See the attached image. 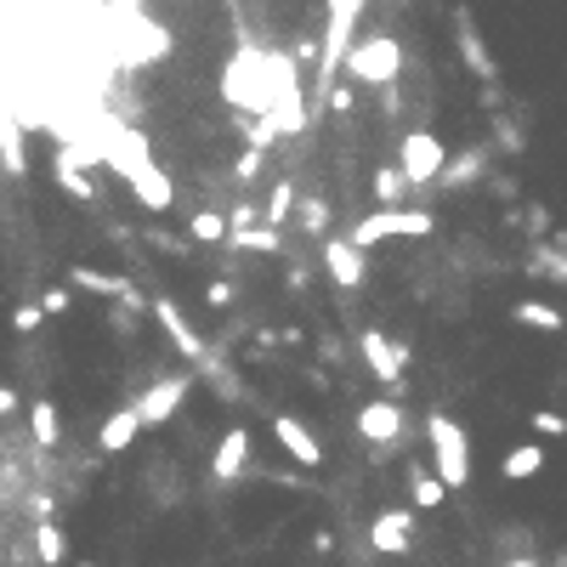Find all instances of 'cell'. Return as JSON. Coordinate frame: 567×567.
Instances as JSON below:
<instances>
[{"mask_svg":"<svg viewBox=\"0 0 567 567\" xmlns=\"http://www.w3.org/2000/svg\"><path fill=\"white\" fill-rule=\"evenodd\" d=\"M545 567H567V551H562V556H556V562H545Z\"/></svg>","mask_w":567,"mask_h":567,"instance_id":"cell-47","label":"cell"},{"mask_svg":"<svg viewBox=\"0 0 567 567\" xmlns=\"http://www.w3.org/2000/svg\"><path fill=\"white\" fill-rule=\"evenodd\" d=\"M420 233H431V211H415V205H404V211H370L363 216L347 239L370 256L381 239H420Z\"/></svg>","mask_w":567,"mask_h":567,"instance_id":"cell-4","label":"cell"},{"mask_svg":"<svg viewBox=\"0 0 567 567\" xmlns=\"http://www.w3.org/2000/svg\"><path fill=\"white\" fill-rule=\"evenodd\" d=\"M35 556H41L46 567H57L63 556H69V540H63L57 522H35Z\"/></svg>","mask_w":567,"mask_h":567,"instance_id":"cell-27","label":"cell"},{"mask_svg":"<svg viewBox=\"0 0 567 567\" xmlns=\"http://www.w3.org/2000/svg\"><path fill=\"white\" fill-rule=\"evenodd\" d=\"M233 250H261V256H279L284 250V233H273V227H250L245 239H227Z\"/></svg>","mask_w":567,"mask_h":567,"instance_id":"cell-30","label":"cell"},{"mask_svg":"<svg viewBox=\"0 0 567 567\" xmlns=\"http://www.w3.org/2000/svg\"><path fill=\"white\" fill-rule=\"evenodd\" d=\"M41 318H46V313H41L35 302H23V307L12 313V329H18V336H35V329H41Z\"/></svg>","mask_w":567,"mask_h":567,"instance_id":"cell-38","label":"cell"},{"mask_svg":"<svg viewBox=\"0 0 567 567\" xmlns=\"http://www.w3.org/2000/svg\"><path fill=\"white\" fill-rule=\"evenodd\" d=\"M494 120V148L506 154V159H522V148H528V131L511 120V114H488Z\"/></svg>","mask_w":567,"mask_h":567,"instance_id":"cell-24","label":"cell"},{"mask_svg":"<svg viewBox=\"0 0 567 567\" xmlns=\"http://www.w3.org/2000/svg\"><path fill=\"white\" fill-rule=\"evenodd\" d=\"M370 545L381 556H409L415 551V511H381L370 522Z\"/></svg>","mask_w":567,"mask_h":567,"instance_id":"cell-15","label":"cell"},{"mask_svg":"<svg viewBox=\"0 0 567 567\" xmlns=\"http://www.w3.org/2000/svg\"><path fill=\"white\" fill-rule=\"evenodd\" d=\"M324 41H318V86H313V109H324L329 86H341V63L358 41V18H363V0H329L324 7Z\"/></svg>","mask_w":567,"mask_h":567,"instance_id":"cell-1","label":"cell"},{"mask_svg":"<svg viewBox=\"0 0 567 567\" xmlns=\"http://www.w3.org/2000/svg\"><path fill=\"white\" fill-rule=\"evenodd\" d=\"M397 109H404V91L386 86V91H381V114H386V120H397Z\"/></svg>","mask_w":567,"mask_h":567,"instance_id":"cell-42","label":"cell"},{"mask_svg":"<svg viewBox=\"0 0 567 567\" xmlns=\"http://www.w3.org/2000/svg\"><path fill=\"white\" fill-rule=\"evenodd\" d=\"M511 318H517V324H528V329H545V336H562V329H567V318H562L551 302H517V307H511Z\"/></svg>","mask_w":567,"mask_h":567,"instance_id":"cell-21","label":"cell"},{"mask_svg":"<svg viewBox=\"0 0 567 567\" xmlns=\"http://www.w3.org/2000/svg\"><path fill=\"white\" fill-rule=\"evenodd\" d=\"M233 295H239V290H233L227 279H216V284H205V307H211V313H227Z\"/></svg>","mask_w":567,"mask_h":567,"instance_id":"cell-37","label":"cell"},{"mask_svg":"<svg viewBox=\"0 0 567 567\" xmlns=\"http://www.w3.org/2000/svg\"><path fill=\"white\" fill-rule=\"evenodd\" d=\"M358 352H363V363H370V375L386 386V404H404V392H409V381H404L409 347H404V341H386L381 329H363V336H358Z\"/></svg>","mask_w":567,"mask_h":567,"instance_id":"cell-5","label":"cell"},{"mask_svg":"<svg viewBox=\"0 0 567 567\" xmlns=\"http://www.w3.org/2000/svg\"><path fill=\"white\" fill-rule=\"evenodd\" d=\"M188 386H193V375H159L154 386H143V397L131 409H137V420H143V431L148 426H165L177 409H182V397H188Z\"/></svg>","mask_w":567,"mask_h":567,"instance_id":"cell-9","label":"cell"},{"mask_svg":"<svg viewBox=\"0 0 567 567\" xmlns=\"http://www.w3.org/2000/svg\"><path fill=\"white\" fill-rule=\"evenodd\" d=\"M250 227H261V205L250 199V205H233V216H227V239H245Z\"/></svg>","mask_w":567,"mask_h":567,"instance_id":"cell-32","label":"cell"},{"mask_svg":"<svg viewBox=\"0 0 567 567\" xmlns=\"http://www.w3.org/2000/svg\"><path fill=\"white\" fill-rule=\"evenodd\" d=\"M499 567H545V562H533V556H506Z\"/></svg>","mask_w":567,"mask_h":567,"instance_id":"cell-46","label":"cell"},{"mask_svg":"<svg viewBox=\"0 0 567 567\" xmlns=\"http://www.w3.org/2000/svg\"><path fill=\"white\" fill-rule=\"evenodd\" d=\"M488 165H494V148L488 143H477V148H465V154H449V165H443V177L431 182V188H472V182H483L488 177Z\"/></svg>","mask_w":567,"mask_h":567,"instance_id":"cell-16","label":"cell"},{"mask_svg":"<svg viewBox=\"0 0 567 567\" xmlns=\"http://www.w3.org/2000/svg\"><path fill=\"white\" fill-rule=\"evenodd\" d=\"M426 443H431V477L449 488H465L472 483V438H465V426L443 409L426 415Z\"/></svg>","mask_w":567,"mask_h":567,"instance_id":"cell-2","label":"cell"},{"mask_svg":"<svg viewBox=\"0 0 567 567\" xmlns=\"http://www.w3.org/2000/svg\"><path fill=\"white\" fill-rule=\"evenodd\" d=\"M69 279H75L80 290H97V295H109V302H120L125 313H148V302H154V295H143L131 279H120V273H97V267H75Z\"/></svg>","mask_w":567,"mask_h":567,"instance_id":"cell-11","label":"cell"},{"mask_svg":"<svg viewBox=\"0 0 567 567\" xmlns=\"http://www.w3.org/2000/svg\"><path fill=\"white\" fill-rule=\"evenodd\" d=\"M148 313L159 318V329H165V336H171V347L188 358V370H193V375L205 370L216 347H211V341H205V336H199V329L182 318V307H177V302H165V295H154V302H148Z\"/></svg>","mask_w":567,"mask_h":567,"instance_id":"cell-7","label":"cell"},{"mask_svg":"<svg viewBox=\"0 0 567 567\" xmlns=\"http://www.w3.org/2000/svg\"><path fill=\"white\" fill-rule=\"evenodd\" d=\"M273 438L284 443V454H295V465H307V472H313V465H324V443L295 415H273Z\"/></svg>","mask_w":567,"mask_h":567,"instance_id":"cell-17","label":"cell"},{"mask_svg":"<svg viewBox=\"0 0 567 567\" xmlns=\"http://www.w3.org/2000/svg\"><path fill=\"white\" fill-rule=\"evenodd\" d=\"M295 205H302V227L313 233V239H324V233H329V199L307 193V199H295Z\"/></svg>","mask_w":567,"mask_h":567,"instance_id":"cell-31","label":"cell"},{"mask_svg":"<svg viewBox=\"0 0 567 567\" xmlns=\"http://www.w3.org/2000/svg\"><path fill=\"white\" fill-rule=\"evenodd\" d=\"M404 199H409L404 171H397V165H381V171H375V205L381 211H404Z\"/></svg>","mask_w":567,"mask_h":567,"instance_id":"cell-22","label":"cell"},{"mask_svg":"<svg viewBox=\"0 0 567 567\" xmlns=\"http://www.w3.org/2000/svg\"><path fill=\"white\" fill-rule=\"evenodd\" d=\"M290 211H295V182H290V177H279V182H273V193H267V205H261V227L284 233Z\"/></svg>","mask_w":567,"mask_h":567,"instance_id":"cell-20","label":"cell"},{"mask_svg":"<svg viewBox=\"0 0 567 567\" xmlns=\"http://www.w3.org/2000/svg\"><path fill=\"white\" fill-rule=\"evenodd\" d=\"M409 499H415V511H438L449 494H443V483L431 472H409Z\"/></svg>","mask_w":567,"mask_h":567,"instance_id":"cell-28","label":"cell"},{"mask_svg":"<svg viewBox=\"0 0 567 567\" xmlns=\"http://www.w3.org/2000/svg\"><path fill=\"white\" fill-rule=\"evenodd\" d=\"M341 75H347V86H375V91L397 86V80H404V41H397V35H363V41H352Z\"/></svg>","mask_w":567,"mask_h":567,"instance_id":"cell-3","label":"cell"},{"mask_svg":"<svg viewBox=\"0 0 567 567\" xmlns=\"http://www.w3.org/2000/svg\"><path fill=\"white\" fill-rule=\"evenodd\" d=\"M137 431H143V420H137V409H114L109 420H103V431H97V443H103L109 454H125L131 443H137Z\"/></svg>","mask_w":567,"mask_h":567,"instance_id":"cell-18","label":"cell"},{"mask_svg":"<svg viewBox=\"0 0 567 567\" xmlns=\"http://www.w3.org/2000/svg\"><path fill=\"white\" fill-rule=\"evenodd\" d=\"M454 46L465 57V69H472L483 86H499V63L488 52V41L477 35V23H472V7H454Z\"/></svg>","mask_w":567,"mask_h":567,"instance_id":"cell-10","label":"cell"},{"mask_svg":"<svg viewBox=\"0 0 567 567\" xmlns=\"http://www.w3.org/2000/svg\"><path fill=\"white\" fill-rule=\"evenodd\" d=\"M125 182H131V193L143 199V211H154V216H165V211L177 205V188H171V177H165V171H159L154 159H143V165H131V171H125Z\"/></svg>","mask_w":567,"mask_h":567,"instance_id":"cell-13","label":"cell"},{"mask_svg":"<svg viewBox=\"0 0 567 567\" xmlns=\"http://www.w3.org/2000/svg\"><path fill=\"white\" fill-rule=\"evenodd\" d=\"M511 222H528V233L545 245V233H551V211L545 205H528V211H511Z\"/></svg>","mask_w":567,"mask_h":567,"instance_id":"cell-34","label":"cell"},{"mask_svg":"<svg viewBox=\"0 0 567 567\" xmlns=\"http://www.w3.org/2000/svg\"><path fill=\"white\" fill-rule=\"evenodd\" d=\"M397 171H404V182H409V193H426L431 182L443 177V165H449V148L431 137V131H409L404 137V148H397Z\"/></svg>","mask_w":567,"mask_h":567,"instance_id":"cell-6","label":"cell"},{"mask_svg":"<svg viewBox=\"0 0 567 567\" xmlns=\"http://www.w3.org/2000/svg\"><path fill=\"white\" fill-rule=\"evenodd\" d=\"M188 239H193V245H222V239H227V216H222V211H193Z\"/></svg>","mask_w":567,"mask_h":567,"instance_id":"cell-26","label":"cell"},{"mask_svg":"<svg viewBox=\"0 0 567 567\" xmlns=\"http://www.w3.org/2000/svg\"><path fill=\"white\" fill-rule=\"evenodd\" d=\"M528 426L540 431V438H567V415H556V409H540Z\"/></svg>","mask_w":567,"mask_h":567,"instance_id":"cell-36","label":"cell"},{"mask_svg":"<svg viewBox=\"0 0 567 567\" xmlns=\"http://www.w3.org/2000/svg\"><path fill=\"white\" fill-rule=\"evenodd\" d=\"M318 256H324V273L336 279L341 290H358V284H363V273H370V256H363L352 239H341V233H336V239H324V250H318Z\"/></svg>","mask_w":567,"mask_h":567,"instance_id":"cell-12","label":"cell"},{"mask_svg":"<svg viewBox=\"0 0 567 567\" xmlns=\"http://www.w3.org/2000/svg\"><path fill=\"white\" fill-rule=\"evenodd\" d=\"M313 551H318V556H329V551H336V533H329V528H324V533H313Z\"/></svg>","mask_w":567,"mask_h":567,"instance_id":"cell-44","label":"cell"},{"mask_svg":"<svg viewBox=\"0 0 567 567\" xmlns=\"http://www.w3.org/2000/svg\"><path fill=\"white\" fill-rule=\"evenodd\" d=\"M358 431H363V443H370L375 454H392L397 443H404V404H386V397L363 404L358 409Z\"/></svg>","mask_w":567,"mask_h":567,"instance_id":"cell-8","label":"cell"},{"mask_svg":"<svg viewBox=\"0 0 567 567\" xmlns=\"http://www.w3.org/2000/svg\"><path fill=\"white\" fill-rule=\"evenodd\" d=\"M540 472H545V449L540 443H517L506 460H499V477H506V483H528Z\"/></svg>","mask_w":567,"mask_h":567,"instance_id":"cell-19","label":"cell"},{"mask_svg":"<svg viewBox=\"0 0 567 567\" xmlns=\"http://www.w3.org/2000/svg\"><path fill=\"white\" fill-rule=\"evenodd\" d=\"M324 114H352V86H329V97H324Z\"/></svg>","mask_w":567,"mask_h":567,"instance_id":"cell-39","label":"cell"},{"mask_svg":"<svg viewBox=\"0 0 567 567\" xmlns=\"http://www.w3.org/2000/svg\"><path fill=\"white\" fill-rule=\"evenodd\" d=\"M69 302H75V295H69V290L57 284V290H46V295H41L35 307H41V313H63V307H69Z\"/></svg>","mask_w":567,"mask_h":567,"instance_id":"cell-41","label":"cell"},{"mask_svg":"<svg viewBox=\"0 0 567 567\" xmlns=\"http://www.w3.org/2000/svg\"><path fill=\"white\" fill-rule=\"evenodd\" d=\"M12 409H18V392H12V386H0V420H7Z\"/></svg>","mask_w":567,"mask_h":567,"instance_id":"cell-45","label":"cell"},{"mask_svg":"<svg viewBox=\"0 0 567 567\" xmlns=\"http://www.w3.org/2000/svg\"><path fill=\"white\" fill-rule=\"evenodd\" d=\"M80 567H97V562H80Z\"/></svg>","mask_w":567,"mask_h":567,"instance_id":"cell-48","label":"cell"},{"mask_svg":"<svg viewBox=\"0 0 567 567\" xmlns=\"http://www.w3.org/2000/svg\"><path fill=\"white\" fill-rule=\"evenodd\" d=\"M148 245H154V250H165V256H188V239H177V233H159V227L148 233Z\"/></svg>","mask_w":567,"mask_h":567,"instance_id":"cell-40","label":"cell"},{"mask_svg":"<svg viewBox=\"0 0 567 567\" xmlns=\"http://www.w3.org/2000/svg\"><path fill=\"white\" fill-rule=\"evenodd\" d=\"M29 438H35L41 449H52V443L63 438V431H57V409L46 404V397H41V404H35V409H29Z\"/></svg>","mask_w":567,"mask_h":567,"instance_id":"cell-29","label":"cell"},{"mask_svg":"<svg viewBox=\"0 0 567 567\" xmlns=\"http://www.w3.org/2000/svg\"><path fill=\"white\" fill-rule=\"evenodd\" d=\"M483 109L499 114V109H506V91H499V86H483Z\"/></svg>","mask_w":567,"mask_h":567,"instance_id":"cell-43","label":"cell"},{"mask_svg":"<svg viewBox=\"0 0 567 567\" xmlns=\"http://www.w3.org/2000/svg\"><path fill=\"white\" fill-rule=\"evenodd\" d=\"M52 177H57V188H63V193H75L80 205H97V188H91V182H86V177H80V171H75V165L63 159V154L52 159Z\"/></svg>","mask_w":567,"mask_h":567,"instance_id":"cell-25","label":"cell"},{"mask_svg":"<svg viewBox=\"0 0 567 567\" xmlns=\"http://www.w3.org/2000/svg\"><path fill=\"white\" fill-rule=\"evenodd\" d=\"M245 472H250V431L233 426V431H222V443H216V454H211V477L227 488V483H239Z\"/></svg>","mask_w":567,"mask_h":567,"instance_id":"cell-14","label":"cell"},{"mask_svg":"<svg viewBox=\"0 0 567 567\" xmlns=\"http://www.w3.org/2000/svg\"><path fill=\"white\" fill-rule=\"evenodd\" d=\"M267 171V154H256V148H245L239 159H233V177H239V182H256Z\"/></svg>","mask_w":567,"mask_h":567,"instance_id":"cell-35","label":"cell"},{"mask_svg":"<svg viewBox=\"0 0 567 567\" xmlns=\"http://www.w3.org/2000/svg\"><path fill=\"white\" fill-rule=\"evenodd\" d=\"M199 375H205V381L216 386V397H227V404H245V397H250V392H245V381H239V375H233L227 363H222V352H211V363H205Z\"/></svg>","mask_w":567,"mask_h":567,"instance_id":"cell-23","label":"cell"},{"mask_svg":"<svg viewBox=\"0 0 567 567\" xmlns=\"http://www.w3.org/2000/svg\"><path fill=\"white\" fill-rule=\"evenodd\" d=\"M239 131H245V137H250V148H256V154H267V148L279 143V131L267 125V120H239Z\"/></svg>","mask_w":567,"mask_h":567,"instance_id":"cell-33","label":"cell"}]
</instances>
